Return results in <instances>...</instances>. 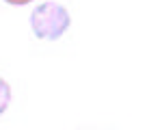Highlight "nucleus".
<instances>
[{"mask_svg": "<svg viewBox=\"0 0 147 130\" xmlns=\"http://www.w3.org/2000/svg\"><path fill=\"white\" fill-rule=\"evenodd\" d=\"M69 24H71V15L61 2L48 0L35 7L30 13V28L35 32V37L48 39V41H56L67 32Z\"/></svg>", "mask_w": 147, "mask_h": 130, "instance_id": "f257e3e1", "label": "nucleus"}, {"mask_svg": "<svg viewBox=\"0 0 147 130\" xmlns=\"http://www.w3.org/2000/svg\"><path fill=\"white\" fill-rule=\"evenodd\" d=\"M11 104V87L5 78H0V115L9 108Z\"/></svg>", "mask_w": 147, "mask_h": 130, "instance_id": "f03ea898", "label": "nucleus"}, {"mask_svg": "<svg viewBox=\"0 0 147 130\" xmlns=\"http://www.w3.org/2000/svg\"><path fill=\"white\" fill-rule=\"evenodd\" d=\"M5 2L11 7H24V5H30L32 0H5Z\"/></svg>", "mask_w": 147, "mask_h": 130, "instance_id": "7ed1b4c3", "label": "nucleus"}]
</instances>
